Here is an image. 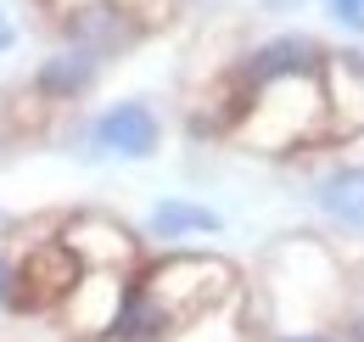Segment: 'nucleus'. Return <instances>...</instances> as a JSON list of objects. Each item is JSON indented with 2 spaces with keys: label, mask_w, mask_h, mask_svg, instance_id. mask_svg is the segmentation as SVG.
<instances>
[{
  "label": "nucleus",
  "mask_w": 364,
  "mask_h": 342,
  "mask_svg": "<svg viewBox=\"0 0 364 342\" xmlns=\"http://www.w3.org/2000/svg\"><path fill=\"white\" fill-rule=\"evenodd\" d=\"M241 135H247L258 152H291L297 140H319V135H325L319 73L252 85L247 90V113H241Z\"/></svg>",
  "instance_id": "f257e3e1"
},
{
  "label": "nucleus",
  "mask_w": 364,
  "mask_h": 342,
  "mask_svg": "<svg viewBox=\"0 0 364 342\" xmlns=\"http://www.w3.org/2000/svg\"><path fill=\"white\" fill-rule=\"evenodd\" d=\"M140 286L151 292V303L163 309L168 326H191V320L213 314L230 298L235 275H230V264H219V258L180 253V258H163L151 275H140Z\"/></svg>",
  "instance_id": "f03ea898"
},
{
  "label": "nucleus",
  "mask_w": 364,
  "mask_h": 342,
  "mask_svg": "<svg viewBox=\"0 0 364 342\" xmlns=\"http://www.w3.org/2000/svg\"><path fill=\"white\" fill-rule=\"evenodd\" d=\"M79 275H85L79 258L50 236L40 247H28V258L11 269V303H17V309H50V303H62L73 292Z\"/></svg>",
  "instance_id": "7ed1b4c3"
},
{
  "label": "nucleus",
  "mask_w": 364,
  "mask_h": 342,
  "mask_svg": "<svg viewBox=\"0 0 364 342\" xmlns=\"http://www.w3.org/2000/svg\"><path fill=\"white\" fill-rule=\"evenodd\" d=\"M68 253L79 258V269H129V258H135V236L118 224V219H107V214H79V219H68V230L56 236Z\"/></svg>",
  "instance_id": "20e7f679"
},
{
  "label": "nucleus",
  "mask_w": 364,
  "mask_h": 342,
  "mask_svg": "<svg viewBox=\"0 0 364 342\" xmlns=\"http://www.w3.org/2000/svg\"><path fill=\"white\" fill-rule=\"evenodd\" d=\"M124 281L118 269H85L68 292V331L73 337H112V320H118V303H124Z\"/></svg>",
  "instance_id": "39448f33"
},
{
  "label": "nucleus",
  "mask_w": 364,
  "mask_h": 342,
  "mask_svg": "<svg viewBox=\"0 0 364 342\" xmlns=\"http://www.w3.org/2000/svg\"><path fill=\"white\" fill-rule=\"evenodd\" d=\"M319 101H325V135H359L364 129V62L359 56H325L319 62Z\"/></svg>",
  "instance_id": "423d86ee"
},
{
  "label": "nucleus",
  "mask_w": 364,
  "mask_h": 342,
  "mask_svg": "<svg viewBox=\"0 0 364 342\" xmlns=\"http://www.w3.org/2000/svg\"><path fill=\"white\" fill-rule=\"evenodd\" d=\"M68 40H73V51H85V56H118V51H129L140 34V23L124 11V6H107V0H95V6H73L68 11Z\"/></svg>",
  "instance_id": "0eeeda50"
},
{
  "label": "nucleus",
  "mask_w": 364,
  "mask_h": 342,
  "mask_svg": "<svg viewBox=\"0 0 364 342\" xmlns=\"http://www.w3.org/2000/svg\"><path fill=\"white\" fill-rule=\"evenodd\" d=\"M90 140L112 157H151L157 152V113L140 107V101H118V107H107L95 118Z\"/></svg>",
  "instance_id": "6e6552de"
},
{
  "label": "nucleus",
  "mask_w": 364,
  "mask_h": 342,
  "mask_svg": "<svg viewBox=\"0 0 364 342\" xmlns=\"http://www.w3.org/2000/svg\"><path fill=\"white\" fill-rule=\"evenodd\" d=\"M319 62H325V51H319L309 34H280V40L258 45L252 56H247V68H241V85H269V79H297V73H319Z\"/></svg>",
  "instance_id": "1a4fd4ad"
},
{
  "label": "nucleus",
  "mask_w": 364,
  "mask_h": 342,
  "mask_svg": "<svg viewBox=\"0 0 364 342\" xmlns=\"http://www.w3.org/2000/svg\"><path fill=\"white\" fill-rule=\"evenodd\" d=\"M319 208H325L331 224H342V230L364 236V169H359V163L331 169L325 180H319Z\"/></svg>",
  "instance_id": "9d476101"
},
{
  "label": "nucleus",
  "mask_w": 364,
  "mask_h": 342,
  "mask_svg": "<svg viewBox=\"0 0 364 342\" xmlns=\"http://www.w3.org/2000/svg\"><path fill=\"white\" fill-rule=\"evenodd\" d=\"M90 79H95V62H90V56H85V51H62V56H50L46 68H40L34 90H40V101H73Z\"/></svg>",
  "instance_id": "9b49d317"
},
{
  "label": "nucleus",
  "mask_w": 364,
  "mask_h": 342,
  "mask_svg": "<svg viewBox=\"0 0 364 342\" xmlns=\"http://www.w3.org/2000/svg\"><path fill=\"white\" fill-rule=\"evenodd\" d=\"M151 230L157 236H213L219 214L213 208H196V202H157L151 208Z\"/></svg>",
  "instance_id": "f8f14e48"
},
{
  "label": "nucleus",
  "mask_w": 364,
  "mask_h": 342,
  "mask_svg": "<svg viewBox=\"0 0 364 342\" xmlns=\"http://www.w3.org/2000/svg\"><path fill=\"white\" fill-rule=\"evenodd\" d=\"M331 11H336L348 28H364V0H331Z\"/></svg>",
  "instance_id": "ddd939ff"
},
{
  "label": "nucleus",
  "mask_w": 364,
  "mask_h": 342,
  "mask_svg": "<svg viewBox=\"0 0 364 342\" xmlns=\"http://www.w3.org/2000/svg\"><path fill=\"white\" fill-rule=\"evenodd\" d=\"M0 303H11V264L0 258Z\"/></svg>",
  "instance_id": "4468645a"
},
{
  "label": "nucleus",
  "mask_w": 364,
  "mask_h": 342,
  "mask_svg": "<svg viewBox=\"0 0 364 342\" xmlns=\"http://www.w3.org/2000/svg\"><path fill=\"white\" fill-rule=\"evenodd\" d=\"M280 342H331V337H319V331H297V337H280Z\"/></svg>",
  "instance_id": "2eb2a0df"
},
{
  "label": "nucleus",
  "mask_w": 364,
  "mask_h": 342,
  "mask_svg": "<svg viewBox=\"0 0 364 342\" xmlns=\"http://www.w3.org/2000/svg\"><path fill=\"white\" fill-rule=\"evenodd\" d=\"M348 342H364V314L353 320V326H348Z\"/></svg>",
  "instance_id": "dca6fc26"
},
{
  "label": "nucleus",
  "mask_w": 364,
  "mask_h": 342,
  "mask_svg": "<svg viewBox=\"0 0 364 342\" xmlns=\"http://www.w3.org/2000/svg\"><path fill=\"white\" fill-rule=\"evenodd\" d=\"M0 51H11V23L0 17Z\"/></svg>",
  "instance_id": "f3484780"
},
{
  "label": "nucleus",
  "mask_w": 364,
  "mask_h": 342,
  "mask_svg": "<svg viewBox=\"0 0 364 342\" xmlns=\"http://www.w3.org/2000/svg\"><path fill=\"white\" fill-rule=\"evenodd\" d=\"M269 6H286V0H269Z\"/></svg>",
  "instance_id": "a211bd4d"
}]
</instances>
